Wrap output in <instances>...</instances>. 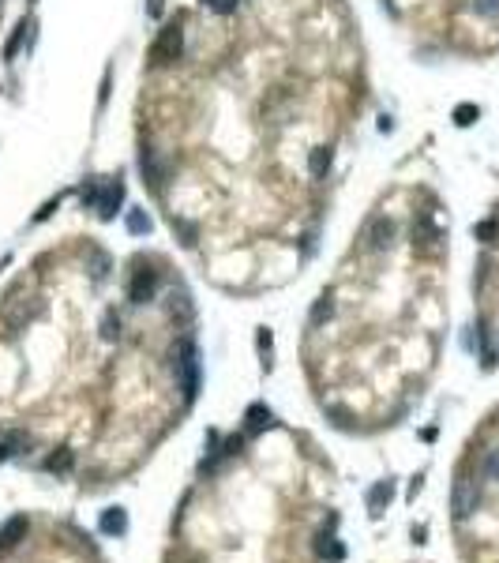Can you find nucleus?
I'll return each mask as SVG.
<instances>
[{"instance_id":"4468645a","label":"nucleus","mask_w":499,"mask_h":563,"mask_svg":"<svg viewBox=\"0 0 499 563\" xmlns=\"http://www.w3.org/2000/svg\"><path fill=\"white\" fill-rule=\"evenodd\" d=\"M308 169H312V176H327V169H331V147H316V150H312Z\"/></svg>"},{"instance_id":"4be33fe9","label":"nucleus","mask_w":499,"mask_h":563,"mask_svg":"<svg viewBox=\"0 0 499 563\" xmlns=\"http://www.w3.org/2000/svg\"><path fill=\"white\" fill-rule=\"evenodd\" d=\"M473 233H477V240H485V244H492V240H496V222H480L477 225V229H473Z\"/></svg>"},{"instance_id":"412c9836","label":"nucleus","mask_w":499,"mask_h":563,"mask_svg":"<svg viewBox=\"0 0 499 563\" xmlns=\"http://www.w3.org/2000/svg\"><path fill=\"white\" fill-rule=\"evenodd\" d=\"M102 338H106V342H117V338H120V319L117 316H106V323H102Z\"/></svg>"},{"instance_id":"f8f14e48","label":"nucleus","mask_w":499,"mask_h":563,"mask_svg":"<svg viewBox=\"0 0 499 563\" xmlns=\"http://www.w3.org/2000/svg\"><path fill=\"white\" fill-rule=\"evenodd\" d=\"M71 466H76V455H71L68 447H60L56 455H49V462H45V470L56 473V477H68L71 473Z\"/></svg>"},{"instance_id":"f03ea898","label":"nucleus","mask_w":499,"mask_h":563,"mask_svg":"<svg viewBox=\"0 0 499 563\" xmlns=\"http://www.w3.org/2000/svg\"><path fill=\"white\" fill-rule=\"evenodd\" d=\"M181 49H184V30L176 27V23H169L162 34L154 38V45H150V60H154L158 68H165V64L181 60Z\"/></svg>"},{"instance_id":"0eeeda50","label":"nucleus","mask_w":499,"mask_h":563,"mask_svg":"<svg viewBox=\"0 0 499 563\" xmlns=\"http://www.w3.org/2000/svg\"><path fill=\"white\" fill-rule=\"evenodd\" d=\"M364 240H368V244H364L368 252H387L391 240H394V222L391 218H375L372 225H368Z\"/></svg>"},{"instance_id":"7ed1b4c3","label":"nucleus","mask_w":499,"mask_h":563,"mask_svg":"<svg viewBox=\"0 0 499 563\" xmlns=\"http://www.w3.org/2000/svg\"><path fill=\"white\" fill-rule=\"evenodd\" d=\"M477 507H480V488H477V481L458 477L454 488H450V511H454V518H469Z\"/></svg>"},{"instance_id":"6e6552de","label":"nucleus","mask_w":499,"mask_h":563,"mask_svg":"<svg viewBox=\"0 0 499 563\" xmlns=\"http://www.w3.org/2000/svg\"><path fill=\"white\" fill-rule=\"evenodd\" d=\"M139 169H143V176H147L150 188H165V169L158 165V154H154L150 147H143V154H139Z\"/></svg>"},{"instance_id":"5701e85b","label":"nucleus","mask_w":499,"mask_h":563,"mask_svg":"<svg viewBox=\"0 0 499 563\" xmlns=\"http://www.w3.org/2000/svg\"><path fill=\"white\" fill-rule=\"evenodd\" d=\"M473 8H477V15H499V0H473Z\"/></svg>"},{"instance_id":"9d476101","label":"nucleus","mask_w":499,"mask_h":563,"mask_svg":"<svg viewBox=\"0 0 499 563\" xmlns=\"http://www.w3.org/2000/svg\"><path fill=\"white\" fill-rule=\"evenodd\" d=\"M124 529H128L124 507H106V511H102V533H106V537H120Z\"/></svg>"},{"instance_id":"f3484780","label":"nucleus","mask_w":499,"mask_h":563,"mask_svg":"<svg viewBox=\"0 0 499 563\" xmlns=\"http://www.w3.org/2000/svg\"><path fill=\"white\" fill-rule=\"evenodd\" d=\"M480 473H485L488 481H496V485H499V447L485 455V462H480Z\"/></svg>"},{"instance_id":"dca6fc26","label":"nucleus","mask_w":499,"mask_h":563,"mask_svg":"<svg viewBox=\"0 0 499 563\" xmlns=\"http://www.w3.org/2000/svg\"><path fill=\"white\" fill-rule=\"evenodd\" d=\"M477 117H480V109L473 106V102H462V106H454V124H458V128L477 124Z\"/></svg>"},{"instance_id":"1a4fd4ad","label":"nucleus","mask_w":499,"mask_h":563,"mask_svg":"<svg viewBox=\"0 0 499 563\" xmlns=\"http://www.w3.org/2000/svg\"><path fill=\"white\" fill-rule=\"evenodd\" d=\"M27 529H30V522L23 518V514L8 518V522H4V529H0V544H4V549H15V544H19L23 537H27Z\"/></svg>"},{"instance_id":"393cba45","label":"nucleus","mask_w":499,"mask_h":563,"mask_svg":"<svg viewBox=\"0 0 499 563\" xmlns=\"http://www.w3.org/2000/svg\"><path fill=\"white\" fill-rule=\"evenodd\" d=\"M259 353L270 357V331H259Z\"/></svg>"},{"instance_id":"b1692460","label":"nucleus","mask_w":499,"mask_h":563,"mask_svg":"<svg viewBox=\"0 0 499 563\" xmlns=\"http://www.w3.org/2000/svg\"><path fill=\"white\" fill-rule=\"evenodd\" d=\"M53 211H60V199H49V203H45V207H42V211H38V214H34V222H45V218H49V214H53Z\"/></svg>"},{"instance_id":"39448f33","label":"nucleus","mask_w":499,"mask_h":563,"mask_svg":"<svg viewBox=\"0 0 499 563\" xmlns=\"http://www.w3.org/2000/svg\"><path fill=\"white\" fill-rule=\"evenodd\" d=\"M120 203H124V184L120 181H109L106 188L98 192V207H94V211H98V218H117V211H120Z\"/></svg>"},{"instance_id":"2eb2a0df","label":"nucleus","mask_w":499,"mask_h":563,"mask_svg":"<svg viewBox=\"0 0 499 563\" xmlns=\"http://www.w3.org/2000/svg\"><path fill=\"white\" fill-rule=\"evenodd\" d=\"M316 552H319V556H323V560H331V563H338V560H345V549H342V544H338L334 541V537H319V544H316Z\"/></svg>"},{"instance_id":"a211bd4d","label":"nucleus","mask_w":499,"mask_h":563,"mask_svg":"<svg viewBox=\"0 0 499 563\" xmlns=\"http://www.w3.org/2000/svg\"><path fill=\"white\" fill-rule=\"evenodd\" d=\"M331 316H334V301L331 297H319L316 308H312V323H323V319H331Z\"/></svg>"},{"instance_id":"aec40b11","label":"nucleus","mask_w":499,"mask_h":563,"mask_svg":"<svg viewBox=\"0 0 499 563\" xmlns=\"http://www.w3.org/2000/svg\"><path fill=\"white\" fill-rule=\"evenodd\" d=\"M207 8H211V12H218V15H233L237 12V4L240 0H203Z\"/></svg>"},{"instance_id":"6ab92c4d","label":"nucleus","mask_w":499,"mask_h":563,"mask_svg":"<svg viewBox=\"0 0 499 563\" xmlns=\"http://www.w3.org/2000/svg\"><path fill=\"white\" fill-rule=\"evenodd\" d=\"M128 229H132V233H150V218L143 211H132V214H128Z\"/></svg>"},{"instance_id":"f257e3e1","label":"nucleus","mask_w":499,"mask_h":563,"mask_svg":"<svg viewBox=\"0 0 499 563\" xmlns=\"http://www.w3.org/2000/svg\"><path fill=\"white\" fill-rule=\"evenodd\" d=\"M173 372H176V383H181L184 398H196L199 391V349L184 338L173 353Z\"/></svg>"},{"instance_id":"20e7f679","label":"nucleus","mask_w":499,"mask_h":563,"mask_svg":"<svg viewBox=\"0 0 499 563\" xmlns=\"http://www.w3.org/2000/svg\"><path fill=\"white\" fill-rule=\"evenodd\" d=\"M154 293H158V271H135L132 282H128V297H132V304H147V301H154Z\"/></svg>"},{"instance_id":"423d86ee","label":"nucleus","mask_w":499,"mask_h":563,"mask_svg":"<svg viewBox=\"0 0 499 563\" xmlns=\"http://www.w3.org/2000/svg\"><path fill=\"white\" fill-rule=\"evenodd\" d=\"M270 424H275V413H270V406H263V402H252V406L244 409V436H259V432H267Z\"/></svg>"},{"instance_id":"ddd939ff","label":"nucleus","mask_w":499,"mask_h":563,"mask_svg":"<svg viewBox=\"0 0 499 563\" xmlns=\"http://www.w3.org/2000/svg\"><path fill=\"white\" fill-rule=\"evenodd\" d=\"M27 30H30V23H27V19H23L19 27L12 30V38H8V45H4V60H15V56H19L23 42H27Z\"/></svg>"},{"instance_id":"9b49d317","label":"nucleus","mask_w":499,"mask_h":563,"mask_svg":"<svg viewBox=\"0 0 499 563\" xmlns=\"http://www.w3.org/2000/svg\"><path fill=\"white\" fill-rule=\"evenodd\" d=\"M391 500H394V481H380V485H375L372 492H368V511L380 514Z\"/></svg>"}]
</instances>
